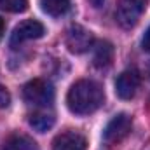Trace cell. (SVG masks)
<instances>
[{
  "instance_id": "1",
  "label": "cell",
  "mask_w": 150,
  "mask_h": 150,
  "mask_svg": "<svg viewBox=\"0 0 150 150\" xmlns=\"http://www.w3.org/2000/svg\"><path fill=\"white\" fill-rule=\"evenodd\" d=\"M103 101H105L103 87L89 79L77 80L67 94V105L70 112L77 115H87L96 112L103 105Z\"/></svg>"
},
{
  "instance_id": "2",
  "label": "cell",
  "mask_w": 150,
  "mask_h": 150,
  "mask_svg": "<svg viewBox=\"0 0 150 150\" xmlns=\"http://www.w3.org/2000/svg\"><path fill=\"white\" fill-rule=\"evenodd\" d=\"M23 98L28 105L37 107V108H44V107H49L54 101V89L47 80L33 79L28 84H25Z\"/></svg>"
},
{
  "instance_id": "3",
  "label": "cell",
  "mask_w": 150,
  "mask_h": 150,
  "mask_svg": "<svg viewBox=\"0 0 150 150\" xmlns=\"http://www.w3.org/2000/svg\"><path fill=\"white\" fill-rule=\"evenodd\" d=\"M65 44L68 47L70 52L75 54H82L86 51H89L93 45H94V37L89 30H86L84 26L80 25H72L67 32V37H65Z\"/></svg>"
},
{
  "instance_id": "4",
  "label": "cell",
  "mask_w": 150,
  "mask_h": 150,
  "mask_svg": "<svg viewBox=\"0 0 150 150\" xmlns=\"http://www.w3.org/2000/svg\"><path fill=\"white\" fill-rule=\"evenodd\" d=\"M44 33H45V28H44V25L40 21H37V19H25L11 33L9 44H11V47H18V45H21L26 40L44 37Z\"/></svg>"
},
{
  "instance_id": "5",
  "label": "cell",
  "mask_w": 150,
  "mask_h": 150,
  "mask_svg": "<svg viewBox=\"0 0 150 150\" xmlns=\"http://www.w3.org/2000/svg\"><path fill=\"white\" fill-rule=\"evenodd\" d=\"M143 12V0H120L117 7V21L124 28H133Z\"/></svg>"
},
{
  "instance_id": "6",
  "label": "cell",
  "mask_w": 150,
  "mask_h": 150,
  "mask_svg": "<svg viewBox=\"0 0 150 150\" xmlns=\"http://www.w3.org/2000/svg\"><path fill=\"white\" fill-rule=\"evenodd\" d=\"M131 124L133 122H131V117L127 113L115 115L112 120L107 124V127L103 131V140L107 143H117V142H120L131 131Z\"/></svg>"
},
{
  "instance_id": "7",
  "label": "cell",
  "mask_w": 150,
  "mask_h": 150,
  "mask_svg": "<svg viewBox=\"0 0 150 150\" xmlns=\"http://www.w3.org/2000/svg\"><path fill=\"white\" fill-rule=\"evenodd\" d=\"M140 87V75L136 70H124L115 80V93L120 100L134 98Z\"/></svg>"
},
{
  "instance_id": "8",
  "label": "cell",
  "mask_w": 150,
  "mask_h": 150,
  "mask_svg": "<svg viewBox=\"0 0 150 150\" xmlns=\"http://www.w3.org/2000/svg\"><path fill=\"white\" fill-rule=\"evenodd\" d=\"M86 149H87V142L77 131L61 133L52 143V150H86Z\"/></svg>"
},
{
  "instance_id": "9",
  "label": "cell",
  "mask_w": 150,
  "mask_h": 150,
  "mask_svg": "<svg viewBox=\"0 0 150 150\" xmlns=\"http://www.w3.org/2000/svg\"><path fill=\"white\" fill-rule=\"evenodd\" d=\"M94 54H93V61L98 68H107L110 67L113 59V45L108 40H98L94 42Z\"/></svg>"
},
{
  "instance_id": "10",
  "label": "cell",
  "mask_w": 150,
  "mask_h": 150,
  "mask_svg": "<svg viewBox=\"0 0 150 150\" xmlns=\"http://www.w3.org/2000/svg\"><path fill=\"white\" fill-rule=\"evenodd\" d=\"M42 11L52 18L65 16L72 9V0H40Z\"/></svg>"
},
{
  "instance_id": "11",
  "label": "cell",
  "mask_w": 150,
  "mask_h": 150,
  "mask_svg": "<svg viewBox=\"0 0 150 150\" xmlns=\"http://www.w3.org/2000/svg\"><path fill=\"white\" fill-rule=\"evenodd\" d=\"M28 122H30V126H32L35 131H38V133H45V131H49V129L54 126L56 119H54V115H52L51 112L38 110V112L30 115Z\"/></svg>"
},
{
  "instance_id": "12",
  "label": "cell",
  "mask_w": 150,
  "mask_h": 150,
  "mask_svg": "<svg viewBox=\"0 0 150 150\" xmlns=\"http://www.w3.org/2000/svg\"><path fill=\"white\" fill-rule=\"evenodd\" d=\"M4 150H37V147H35V143H33L28 136L14 134V136H11V138L5 142Z\"/></svg>"
},
{
  "instance_id": "13",
  "label": "cell",
  "mask_w": 150,
  "mask_h": 150,
  "mask_svg": "<svg viewBox=\"0 0 150 150\" xmlns=\"http://www.w3.org/2000/svg\"><path fill=\"white\" fill-rule=\"evenodd\" d=\"M0 9L7 12H25L28 9V0H0Z\"/></svg>"
},
{
  "instance_id": "14",
  "label": "cell",
  "mask_w": 150,
  "mask_h": 150,
  "mask_svg": "<svg viewBox=\"0 0 150 150\" xmlns=\"http://www.w3.org/2000/svg\"><path fill=\"white\" fill-rule=\"evenodd\" d=\"M9 103H11V94H9V91H7L4 86H0V108H7Z\"/></svg>"
},
{
  "instance_id": "15",
  "label": "cell",
  "mask_w": 150,
  "mask_h": 150,
  "mask_svg": "<svg viewBox=\"0 0 150 150\" xmlns=\"http://www.w3.org/2000/svg\"><path fill=\"white\" fill-rule=\"evenodd\" d=\"M142 47L145 52H150V26L147 28L145 35H143V40H142Z\"/></svg>"
},
{
  "instance_id": "16",
  "label": "cell",
  "mask_w": 150,
  "mask_h": 150,
  "mask_svg": "<svg viewBox=\"0 0 150 150\" xmlns=\"http://www.w3.org/2000/svg\"><path fill=\"white\" fill-rule=\"evenodd\" d=\"M89 2H91V5H93V7H96V9L103 7V4H105V0H89Z\"/></svg>"
},
{
  "instance_id": "17",
  "label": "cell",
  "mask_w": 150,
  "mask_h": 150,
  "mask_svg": "<svg viewBox=\"0 0 150 150\" xmlns=\"http://www.w3.org/2000/svg\"><path fill=\"white\" fill-rule=\"evenodd\" d=\"M4 32H5V21L0 18V38H2V35H4Z\"/></svg>"
},
{
  "instance_id": "18",
  "label": "cell",
  "mask_w": 150,
  "mask_h": 150,
  "mask_svg": "<svg viewBox=\"0 0 150 150\" xmlns=\"http://www.w3.org/2000/svg\"><path fill=\"white\" fill-rule=\"evenodd\" d=\"M149 79H150V65H149Z\"/></svg>"
}]
</instances>
